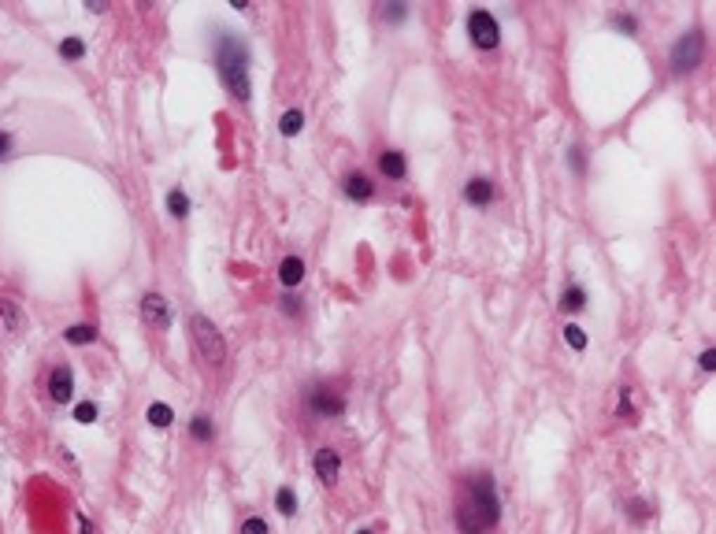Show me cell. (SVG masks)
I'll return each instance as SVG.
<instances>
[{
  "mask_svg": "<svg viewBox=\"0 0 716 534\" xmlns=\"http://www.w3.org/2000/svg\"><path fill=\"white\" fill-rule=\"evenodd\" d=\"M241 534H267V523H264L260 516H249V519L241 523Z\"/></svg>",
  "mask_w": 716,
  "mask_h": 534,
  "instance_id": "obj_29",
  "label": "cell"
},
{
  "mask_svg": "<svg viewBox=\"0 0 716 534\" xmlns=\"http://www.w3.org/2000/svg\"><path fill=\"white\" fill-rule=\"evenodd\" d=\"M453 519H457L460 534H490L501 523V498H498V486H493V479L486 472L464 479Z\"/></svg>",
  "mask_w": 716,
  "mask_h": 534,
  "instance_id": "obj_1",
  "label": "cell"
},
{
  "mask_svg": "<svg viewBox=\"0 0 716 534\" xmlns=\"http://www.w3.org/2000/svg\"><path fill=\"white\" fill-rule=\"evenodd\" d=\"M63 338H67L71 345H93V342H97V331L89 327V323H74L71 331H63Z\"/></svg>",
  "mask_w": 716,
  "mask_h": 534,
  "instance_id": "obj_17",
  "label": "cell"
},
{
  "mask_svg": "<svg viewBox=\"0 0 716 534\" xmlns=\"http://www.w3.org/2000/svg\"><path fill=\"white\" fill-rule=\"evenodd\" d=\"M468 37H472L475 48L490 52V48L501 45V26H498V19H493L486 8H475L472 15H468Z\"/></svg>",
  "mask_w": 716,
  "mask_h": 534,
  "instance_id": "obj_6",
  "label": "cell"
},
{
  "mask_svg": "<svg viewBox=\"0 0 716 534\" xmlns=\"http://www.w3.org/2000/svg\"><path fill=\"white\" fill-rule=\"evenodd\" d=\"M613 26H620L623 34H635V30H639V19H635V15H623V11H616V15H613Z\"/></svg>",
  "mask_w": 716,
  "mask_h": 534,
  "instance_id": "obj_27",
  "label": "cell"
},
{
  "mask_svg": "<svg viewBox=\"0 0 716 534\" xmlns=\"http://www.w3.org/2000/svg\"><path fill=\"white\" fill-rule=\"evenodd\" d=\"M167 212H171L175 219H186L190 215V197L182 189H171L167 193Z\"/></svg>",
  "mask_w": 716,
  "mask_h": 534,
  "instance_id": "obj_21",
  "label": "cell"
},
{
  "mask_svg": "<svg viewBox=\"0 0 716 534\" xmlns=\"http://www.w3.org/2000/svg\"><path fill=\"white\" fill-rule=\"evenodd\" d=\"M301 130H305V112H301V108H290V112L279 119V134H282V138H297Z\"/></svg>",
  "mask_w": 716,
  "mask_h": 534,
  "instance_id": "obj_15",
  "label": "cell"
},
{
  "mask_svg": "<svg viewBox=\"0 0 716 534\" xmlns=\"http://www.w3.org/2000/svg\"><path fill=\"white\" fill-rule=\"evenodd\" d=\"M564 342L576 349V353H583V349H587V334H583L579 323H568V327H564Z\"/></svg>",
  "mask_w": 716,
  "mask_h": 534,
  "instance_id": "obj_23",
  "label": "cell"
},
{
  "mask_svg": "<svg viewBox=\"0 0 716 534\" xmlns=\"http://www.w3.org/2000/svg\"><path fill=\"white\" fill-rule=\"evenodd\" d=\"M216 67L234 100H249V45L234 34H216Z\"/></svg>",
  "mask_w": 716,
  "mask_h": 534,
  "instance_id": "obj_2",
  "label": "cell"
},
{
  "mask_svg": "<svg viewBox=\"0 0 716 534\" xmlns=\"http://www.w3.org/2000/svg\"><path fill=\"white\" fill-rule=\"evenodd\" d=\"M0 319H4V327L8 331H22V312H19V305L11 301V297H0Z\"/></svg>",
  "mask_w": 716,
  "mask_h": 534,
  "instance_id": "obj_16",
  "label": "cell"
},
{
  "mask_svg": "<svg viewBox=\"0 0 716 534\" xmlns=\"http://www.w3.org/2000/svg\"><path fill=\"white\" fill-rule=\"evenodd\" d=\"M279 308H282V312H286V316H290V319H297V316H301V312H305L301 297H293V293H282V297H279Z\"/></svg>",
  "mask_w": 716,
  "mask_h": 534,
  "instance_id": "obj_25",
  "label": "cell"
},
{
  "mask_svg": "<svg viewBox=\"0 0 716 534\" xmlns=\"http://www.w3.org/2000/svg\"><path fill=\"white\" fill-rule=\"evenodd\" d=\"M141 316H145V323H152L156 331L171 327V308H167V297H160V293H145V297H141Z\"/></svg>",
  "mask_w": 716,
  "mask_h": 534,
  "instance_id": "obj_9",
  "label": "cell"
},
{
  "mask_svg": "<svg viewBox=\"0 0 716 534\" xmlns=\"http://www.w3.org/2000/svg\"><path fill=\"white\" fill-rule=\"evenodd\" d=\"M8 149H11V138L4 134V130H0V160H4V156H8Z\"/></svg>",
  "mask_w": 716,
  "mask_h": 534,
  "instance_id": "obj_33",
  "label": "cell"
},
{
  "mask_svg": "<svg viewBox=\"0 0 716 534\" xmlns=\"http://www.w3.org/2000/svg\"><path fill=\"white\" fill-rule=\"evenodd\" d=\"M145 420L152 423V427H171V420H175V412H171V405H164V401H156V405H149V412H145Z\"/></svg>",
  "mask_w": 716,
  "mask_h": 534,
  "instance_id": "obj_18",
  "label": "cell"
},
{
  "mask_svg": "<svg viewBox=\"0 0 716 534\" xmlns=\"http://www.w3.org/2000/svg\"><path fill=\"white\" fill-rule=\"evenodd\" d=\"M698 363H701V371H712L716 368V349H705V353L698 356Z\"/></svg>",
  "mask_w": 716,
  "mask_h": 534,
  "instance_id": "obj_31",
  "label": "cell"
},
{
  "mask_svg": "<svg viewBox=\"0 0 716 534\" xmlns=\"http://www.w3.org/2000/svg\"><path fill=\"white\" fill-rule=\"evenodd\" d=\"M464 201L475 204V208H486V204L493 201V182H490V178H468Z\"/></svg>",
  "mask_w": 716,
  "mask_h": 534,
  "instance_id": "obj_12",
  "label": "cell"
},
{
  "mask_svg": "<svg viewBox=\"0 0 716 534\" xmlns=\"http://www.w3.org/2000/svg\"><path fill=\"white\" fill-rule=\"evenodd\" d=\"M561 308H564V312L587 308V290H583V286H568V290L561 293Z\"/></svg>",
  "mask_w": 716,
  "mask_h": 534,
  "instance_id": "obj_19",
  "label": "cell"
},
{
  "mask_svg": "<svg viewBox=\"0 0 716 534\" xmlns=\"http://www.w3.org/2000/svg\"><path fill=\"white\" fill-rule=\"evenodd\" d=\"M305 408L312 420H342L345 415V394L334 386H312L305 397Z\"/></svg>",
  "mask_w": 716,
  "mask_h": 534,
  "instance_id": "obj_5",
  "label": "cell"
},
{
  "mask_svg": "<svg viewBox=\"0 0 716 534\" xmlns=\"http://www.w3.org/2000/svg\"><path fill=\"white\" fill-rule=\"evenodd\" d=\"M405 15H409V8H405V4L383 8V19H386V22H401V19H405Z\"/></svg>",
  "mask_w": 716,
  "mask_h": 534,
  "instance_id": "obj_30",
  "label": "cell"
},
{
  "mask_svg": "<svg viewBox=\"0 0 716 534\" xmlns=\"http://www.w3.org/2000/svg\"><path fill=\"white\" fill-rule=\"evenodd\" d=\"M60 56L71 60V63H78V60L86 56V41H82V37H63V41H60Z\"/></svg>",
  "mask_w": 716,
  "mask_h": 534,
  "instance_id": "obj_20",
  "label": "cell"
},
{
  "mask_svg": "<svg viewBox=\"0 0 716 534\" xmlns=\"http://www.w3.org/2000/svg\"><path fill=\"white\" fill-rule=\"evenodd\" d=\"M48 397L56 401V405H67L74 397V375L67 363H56V368L48 371Z\"/></svg>",
  "mask_w": 716,
  "mask_h": 534,
  "instance_id": "obj_7",
  "label": "cell"
},
{
  "mask_svg": "<svg viewBox=\"0 0 716 534\" xmlns=\"http://www.w3.org/2000/svg\"><path fill=\"white\" fill-rule=\"evenodd\" d=\"M74 420H78V423H93V420H97V405H93V401L74 405Z\"/></svg>",
  "mask_w": 716,
  "mask_h": 534,
  "instance_id": "obj_26",
  "label": "cell"
},
{
  "mask_svg": "<svg viewBox=\"0 0 716 534\" xmlns=\"http://www.w3.org/2000/svg\"><path fill=\"white\" fill-rule=\"evenodd\" d=\"M631 516H635V519H646V516H649V505H646V501H631Z\"/></svg>",
  "mask_w": 716,
  "mask_h": 534,
  "instance_id": "obj_32",
  "label": "cell"
},
{
  "mask_svg": "<svg viewBox=\"0 0 716 534\" xmlns=\"http://www.w3.org/2000/svg\"><path fill=\"white\" fill-rule=\"evenodd\" d=\"M190 434H193V441H204V446H212L216 441V423H212V415H193L190 420Z\"/></svg>",
  "mask_w": 716,
  "mask_h": 534,
  "instance_id": "obj_14",
  "label": "cell"
},
{
  "mask_svg": "<svg viewBox=\"0 0 716 534\" xmlns=\"http://www.w3.org/2000/svg\"><path fill=\"white\" fill-rule=\"evenodd\" d=\"M342 189H345V197L349 201H371V193H375V182H371V175H364V171H353V175H345V182H342Z\"/></svg>",
  "mask_w": 716,
  "mask_h": 534,
  "instance_id": "obj_10",
  "label": "cell"
},
{
  "mask_svg": "<svg viewBox=\"0 0 716 534\" xmlns=\"http://www.w3.org/2000/svg\"><path fill=\"white\" fill-rule=\"evenodd\" d=\"M190 334H193V345H197V353L204 363H212V368H223V360H227V342H223V334H219V327L208 316H193L190 319Z\"/></svg>",
  "mask_w": 716,
  "mask_h": 534,
  "instance_id": "obj_3",
  "label": "cell"
},
{
  "mask_svg": "<svg viewBox=\"0 0 716 534\" xmlns=\"http://www.w3.org/2000/svg\"><path fill=\"white\" fill-rule=\"evenodd\" d=\"M279 282L286 286V290L301 286V282H305V260H301V256H286L282 264H279Z\"/></svg>",
  "mask_w": 716,
  "mask_h": 534,
  "instance_id": "obj_13",
  "label": "cell"
},
{
  "mask_svg": "<svg viewBox=\"0 0 716 534\" xmlns=\"http://www.w3.org/2000/svg\"><path fill=\"white\" fill-rule=\"evenodd\" d=\"M616 415H620V420H628V423L639 420L635 408H631V386H620V408H616Z\"/></svg>",
  "mask_w": 716,
  "mask_h": 534,
  "instance_id": "obj_24",
  "label": "cell"
},
{
  "mask_svg": "<svg viewBox=\"0 0 716 534\" xmlns=\"http://www.w3.org/2000/svg\"><path fill=\"white\" fill-rule=\"evenodd\" d=\"M312 467H316V479H319L323 486H334L338 475H342V457H338V449L323 446V449L316 453V460H312Z\"/></svg>",
  "mask_w": 716,
  "mask_h": 534,
  "instance_id": "obj_8",
  "label": "cell"
},
{
  "mask_svg": "<svg viewBox=\"0 0 716 534\" xmlns=\"http://www.w3.org/2000/svg\"><path fill=\"white\" fill-rule=\"evenodd\" d=\"M568 160H571V171H576V175L587 171V160H583V149H579V145H571V149H568Z\"/></svg>",
  "mask_w": 716,
  "mask_h": 534,
  "instance_id": "obj_28",
  "label": "cell"
},
{
  "mask_svg": "<svg viewBox=\"0 0 716 534\" xmlns=\"http://www.w3.org/2000/svg\"><path fill=\"white\" fill-rule=\"evenodd\" d=\"M701 60H705V34L701 30H687L668 52L672 74H691L701 67Z\"/></svg>",
  "mask_w": 716,
  "mask_h": 534,
  "instance_id": "obj_4",
  "label": "cell"
},
{
  "mask_svg": "<svg viewBox=\"0 0 716 534\" xmlns=\"http://www.w3.org/2000/svg\"><path fill=\"white\" fill-rule=\"evenodd\" d=\"M275 505H279L282 516H293V512H297V493H293V486H282L279 498H275Z\"/></svg>",
  "mask_w": 716,
  "mask_h": 534,
  "instance_id": "obj_22",
  "label": "cell"
},
{
  "mask_svg": "<svg viewBox=\"0 0 716 534\" xmlns=\"http://www.w3.org/2000/svg\"><path fill=\"white\" fill-rule=\"evenodd\" d=\"M379 171L390 178V182H401L409 175V160H405V152H397V149H386L379 156Z\"/></svg>",
  "mask_w": 716,
  "mask_h": 534,
  "instance_id": "obj_11",
  "label": "cell"
},
{
  "mask_svg": "<svg viewBox=\"0 0 716 534\" xmlns=\"http://www.w3.org/2000/svg\"><path fill=\"white\" fill-rule=\"evenodd\" d=\"M357 534H375V530H357Z\"/></svg>",
  "mask_w": 716,
  "mask_h": 534,
  "instance_id": "obj_34",
  "label": "cell"
}]
</instances>
